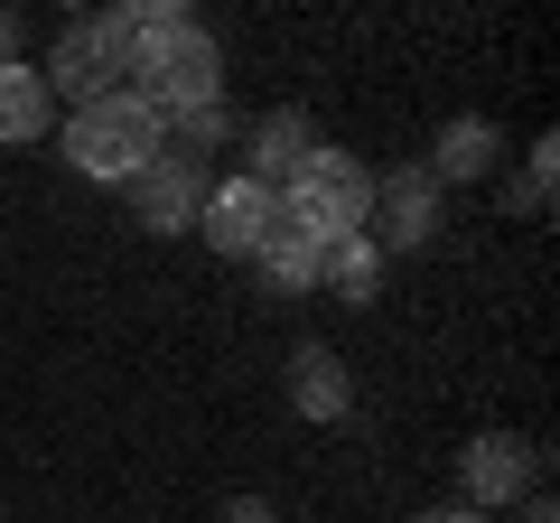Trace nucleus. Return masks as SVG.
I'll use <instances>...</instances> for the list:
<instances>
[{
  "label": "nucleus",
  "instance_id": "nucleus-16",
  "mask_svg": "<svg viewBox=\"0 0 560 523\" xmlns=\"http://www.w3.org/2000/svg\"><path fill=\"white\" fill-rule=\"evenodd\" d=\"M420 523H486V514H477V504H430Z\"/></svg>",
  "mask_w": 560,
  "mask_h": 523
},
{
  "label": "nucleus",
  "instance_id": "nucleus-13",
  "mask_svg": "<svg viewBox=\"0 0 560 523\" xmlns=\"http://www.w3.org/2000/svg\"><path fill=\"white\" fill-rule=\"evenodd\" d=\"M253 262H261V281H271V290H318V243H300L290 224H280Z\"/></svg>",
  "mask_w": 560,
  "mask_h": 523
},
{
  "label": "nucleus",
  "instance_id": "nucleus-14",
  "mask_svg": "<svg viewBox=\"0 0 560 523\" xmlns=\"http://www.w3.org/2000/svg\"><path fill=\"white\" fill-rule=\"evenodd\" d=\"M551 168H560V141H533V168L514 187V216H551Z\"/></svg>",
  "mask_w": 560,
  "mask_h": 523
},
{
  "label": "nucleus",
  "instance_id": "nucleus-5",
  "mask_svg": "<svg viewBox=\"0 0 560 523\" xmlns=\"http://www.w3.org/2000/svg\"><path fill=\"white\" fill-rule=\"evenodd\" d=\"M206 160L197 150H160V160L140 168L131 178V206H140V224H150V234H187V224L206 216Z\"/></svg>",
  "mask_w": 560,
  "mask_h": 523
},
{
  "label": "nucleus",
  "instance_id": "nucleus-18",
  "mask_svg": "<svg viewBox=\"0 0 560 523\" xmlns=\"http://www.w3.org/2000/svg\"><path fill=\"white\" fill-rule=\"evenodd\" d=\"M523 523H560V514H551V496H523Z\"/></svg>",
  "mask_w": 560,
  "mask_h": 523
},
{
  "label": "nucleus",
  "instance_id": "nucleus-7",
  "mask_svg": "<svg viewBox=\"0 0 560 523\" xmlns=\"http://www.w3.org/2000/svg\"><path fill=\"white\" fill-rule=\"evenodd\" d=\"M533 440H514V430H486V440H467V458H458V477H467V504H523L533 496Z\"/></svg>",
  "mask_w": 560,
  "mask_h": 523
},
{
  "label": "nucleus",
  "instance_id": "nucleus-6",
  "mask_svg": "<svg viewBox=\"0 0 560 523\" xmlns=\"http://www.w3.org/2000/svg\"><path fill=\"white\" fill-rule=\"evenodd\" d=\"M206 243L215 253H261V243L280 234V197L261 178H224V187H206Z\"/></svg>",
  "mask_w": 560,
  "mask_h": 523
},
{
  "label": "nucleus",
  "instance_id": "nucleus-4",
  "mask_svg": "<svg viewBox=\"0 0 560 523\" xmlns=\"http://www.w3.org/2000/svg\"><path fill=\"white\" fill-rule=\"evenodd\" d=\"M374 224H383V253H420V243L440 234V178L420 160H401V168H374Z\"/></svg>",
  "mask_w": 560,
  "mask_h": 523
},
{
  "label": "nucleus",
  "instance_id": "nucleus-11",
  "mask_svg": "<svg viewBox=\"0 0 560 523\" xmlns=\"http://www.w3.org/2000/svg\"><path fill=\"white\" fill-rule=\"evenodd\" d=\"M495 150H504V141H495V121H486V113H458L420 168H430V178H486V168H495Z\"/></svg>",
  "mask_w": 560,
  "mask_h": 523
},
{
  "label": "nucleus",
  "instance_id": "nucleus-17",
  "mask_svg": "<svg viewBox=\"0 0 560 523\" xmlns=\"http://www.w3.org/2000/svg\"><path fill=\"white\" fill-rule=\"evenodd\" d=\"M224 523H271V504H261V496H234V514H224Z\"/></svg>",
  "mask_w": 560,
  "mask_h": 523
},
{
  "label": "nucleus",
  "instance_id": "nucleus-10",
  "mask_svg": "<svg viewBox=\"0 0 560 523\" xmlns=\"http://www.w3.org/2000/svg\"><path fill=\"white\" fill-rule=\"evenodd\" d=\"M47 121H57L47 75H38V66H0V141L28 150V141H47Z\"/></svg>",
  "mask_w": 560,
  "mask_h": 523
},
{
  "label": "nucleus",
  "instance_id": "nucleus-12",
  "mask_svg": "<svg viewBox=\"0 0 560 523\" xmlns=\"http://www.w3.org/2000/svg\"><path fill=\"white\" fill-rule=\"evenodd\" d=\"M318 281H327V290H346V300H374V290H383V243H374V234L327 243V253H318Z\"/></svg>",
  "mask_w": 560,
  "mask_h": 523
},
{
  "label": "nucleus",
  "instance_id": "nucleus-8",
  "mask_svg": "<svg viewBox=\"0 0 560 523\" xmlns=\"http://www.w3.org/2000/svg\"><path fill=\"white\" fill-rule=\"evenodd\" d=\"M290 403H300V421H346V411H355V374L337 364V346L308 337L300 356H290Z\"/></svg>",
  "mask_w": 560,
  "mask_h": 523
},
{
  "label": "nucleus",
  "instance_id": "nucleus-9",
  "mask_svg": "<svg viewBox=\"0 0 560 523\" xmlns=\"http://www.w3.org/2000/svg\"><path fill=\"white\" fill-rule=\"evenodd\" d=\"M308 160H318V131H308V113H271V121L253 131V168H243V178H261V187L280 197V187L300 178Z\"/></svg>",
  "mask_w": 560,
  "mask_h": 523
},
{
  "label": "nucleus",
  "instance_id": "nucleus-3",
  "mask_svg": "<svg viewBox=\"0 0 560 523\" xmlns=\"http://www.w3.org/2000/svg\"><path fill=\"white\" fill-rule=\"evenodd\" d=\"M160 113L140 94H103V103H84L75 121H66V160H75V178H103V187H131L140 168L160 160Z\"/></svg>",
  "mask_w": 560,
  "mask_h": 523
},
{
  "label": "nucleus",
  "instance_id": "nucleus-15",
  "mask_svg": "<svg viewBox=\"0 0 560 523\" xmlns=\"http://www.w3.org/2000/svg\"><path fill=\"white\" fill-rule=\"evenodd\" d=\"M0 66H20V10H0Z\"/></svg>",
  "mask_w": 560,
  "mask_h": 523
},
{
  "label": "nucleus",
  "instance_id": "nucleus-1",
  "mask_svg": "<svg viewBox=\"0 0 560 523\" xmlns=\"http://www.w3.org/2000/svg\"><path fill=\"white\" fill-rule=\"evenodd\" d=\"M280 224L300 243H346V234H374V168L355 160V150H327L318 141V160L300 168V178L280 187Z\"/></svg>",
  "mask_w": 560,
  "mask_h": 523
},
{
  "label": "nucleus",
  "instance_id": "nucleus-2",
  "mask_svg": "<svg viewBox=\"0 0 560 523\" xmlns=\"http://www.w3.org/2000/svg\"><path fill=\"white\" fill-rule=\"evenodd\" d=\"M121 94H140L150 113H197V103H224V57H215V38H206L197 20L140 28L131 84H121Z\"/></svg>",
  "mask_w": 560,
  "mask_h": 523
}]
</instances>
